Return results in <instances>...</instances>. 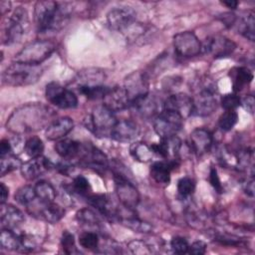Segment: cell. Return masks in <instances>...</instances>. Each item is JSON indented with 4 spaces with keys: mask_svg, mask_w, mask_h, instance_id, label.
I'll return each instance as SVG.
<instances>
[{
    "mask_svg": "<svg viewBox=\"0 0 255 255\" xmlns=\"http://www.w3.org/2000/svg\"><path fill=\"white\" fill-rule=\"evenodd\" d=\"M56 113L42 103H29L15 109L6 122V128L22 134L48 128L55 120Z\"/></svg>",
    "mask_w": 255,
    "mask_h": 255,
    "instance_id": "1",
    "label": "cell"
},
{
    "mask_svg": "<svg viewBox=\"0 0 255 255\" xmlns=\"http://www.w3.org/2000/svg\"><path fill=\"white\" fill-rule=\"evenodd\" d=\"M71 8L67 3L51 0L38 1L34 9V21L39 33L57 32L64 28L70 19Z\"/></svg>",
    "mask_w": 255,
    "mask_h": 255,
    "instance_id": "2",
    "label": "cell"
},
{
    "mask_svg": "<svg viewBox=\"0 0 255 255\" xmlns=\"http://www.w3.org/2000/svg\"><path fill=\"white\" fill-rule=\"evenodd\" d=\"M43 75L40 65L15 62L8 66L1 75L2 84L10 87H23L37 83Z\"/></svg>",
    "mask_w": 255,
    "mask_h": 255,
    "instance_id": "3",
    "label": "cell"
},
{
    "mask_svg": "<svg viewBox=\"0 0 255 255\" xmlns=\"http://www.w3.org/2000/svg\"><path fill=\"white\" fill-rule=\"evenodd\" d=\"M29 24L28 13L25 8L17 7L8 16L3 25L1 40L3 45H12L21 40Z\"/></svg>",
    "mask_w": 255,
    "mask_h": 255,
    "instance_id": "4",
    "label": "cell"
},
{
    "mask_svg": "<svg viewBox=\"0 0 255 255\" xmlns=\"http://www.w3.org/2000/svg\"><path fill=\"white\" fill-rule=\"evenodd\" d=\"M55 49L56 44L51 40H35L19 51L15 55L14 61L30 65H40L54 53Z\"/></svg>",
    "mask_w": 255,
    "mask_h": 255,
    "instance_id": "5",
    "label": "cell"
},
{
    "mask_svg": "<svg viewBox=\"0 0 255 255\" xmlns=\"http://www.w3.org/2000/svg\"><path fill=\"white\" fill-rule=\"evenodd\" d=\"M117 122L114 112L102 105L92 111L88 119L87 128L97 136H108L111 135L112 129Z\"/></svg>",
    "mask_w": 255,
    "mask_h": 255,
    "instance_id": "6",
    "label": "cell"
},
{
    "mask_svg": "<svg viewBox=\"0 0 255 255\" xmlns=\"http://www.w3.org/2000/svg\"><path fill=\"white\" fill-rule=\"evenodd\" d=\"M182 126L183 118L179 114L168 110H163L153 121V129L160 138L176 135Z\"/></svg>",
    "mask_w": 255,
    "mask_h": 255,
    "instance_id": "7",
    "label": "cell"
},
{
    "mask_svg": "<svg viewBox=\"0 0 255 255\" xmlns=\"http://www.w3.org/2000/svg\"><path fill=\"white\" fill-rule=\"evenodd\" d=\"M114 181L117 196L122 205L134 209L139 202V192L135 185L122 172L114 171Z\"/></svg>",
    "mask_w": 255,
    "mask_h": 255,
    "instance_id": "8",
    "label": "cell"
},
{
    "mask_svg": "<svg viewBox=\"0 0 255 255\" xmlns=\"http://www.w3.org/2000/svg\"><path fill=\"white\" fill-rule=\"evenodd\" d=\"M79 164L91 168L99 173L105 172L109 167L107 155L92 143H82L80 153L78 155Z\"/></svg>",
    "mask_w": 255,
    "mask_h": 255,
    "instance_id": "9",
    "label": "cell"
},
{
    "mask_svg": "<svg viewBox=\"0 0 255 255\" xmlns=\"http://www.w3.org/2000/svg\"><path fill=\"white\" fill-rule=\"evenodd\" d=\"M45 95L47 100L60 109H74L78 106V98L71 90L52 82L46 86Z\"/></svg>",
    "mask_w": 255,
    "mask_h": 255,
    "instance_id": "10",
    "label": "cell"
},
{
    "mask_svg": "<svg viewBox=\"0 0 255 255\" xmlns=\"http://www.w3.org/2000/svg\"><path fill=\"white\" fill-rule=\"evenodd\" d=\"M173 47L175 53L183 58L195 57L202 51L201 42L191 31L176 34L173 37Z\"/></svg>",
    "mask_w": 255,
    "mask_h": 255,
    "instance_id": "11",
    "label": "cell"
},
{
    "mask_svg": "<svg viewBox=\"0 0 255 255\" xmlns=\"http://www.w3.org/2000/svg\"><path fill=\"white\" fill-rule=\"evenodd\" d=\"M136 13L130 7H116L107 14V23L114 31H125L135 21Z\"/></svg>",
    "mask_w": 255,
    "mask_h": 255,
    "instance_id": "12",
    "label": "cell"
},
{
    "mask_svg": "<svg viewBox=\"0 0 255 255\" xmlns=\"http://www.w3.org/2000/svg\"><path fill=\"white\" fill-rule=\"evenodd\" d=\"M214 89L203 88L200 92L192 98V115L197 117H207L215 112L217 109V100Z\"/></svg>",
    "mask_w": 255,
    "mask_h": 255,
    "instance_id": "13",
    "label": "cell"
},
{
    "mask_svg": "<svg viewBox=\"0 0 255 255\" xmlns=\"http://www.w3.org/2000/svg\"><path fill=\"white\" fill-rule=\"evenodd\" d=\"M236 49V44L225 36H212L202 45V50L214 58H223L231 55Z\"/></svg>",
    "mask_w": 255,
    "mask_h": 255,
    "instance_id": "14",
    "label": "cell"
},
{
    "mask_svg": "<svg viewBox=\"0 0 255 255\" xmlns=\"http://www.w3.org/2000/svg\"><path fill=\"white\" fill-rule=\"evenodd\" d=\"M130 107L144 119L156 118L163 111V103L149 93L133 101Z\"/></svg>",
    "mask_w": 255,
    "mask_h": 255,
    "instance_id": "15",
    "label": "cell"
},
{
    "mask_svg": "<svg viewBox=\"0 0 255 255\" xmlns=\"http://www.w3.org/2000/svg\"><path fill=\"white\" fill-rule=\"evenodd\" d=\"M124 88L130 100V106L133 101L148 94L147 80L144 74L139 71H134L126 78Z\"/></svg>",
    "mask_w": 255,
    "mask_h": 255,
    "instance_id": "16",
    "label": "cell"
},
{
    "mask_svg": "<svg viewBox=\"0 0 255 255\" xmlns=\"http://www.w3.org/2000/svg\"><path fill=\"white\" fill-rule=\"evenodd\" d=\"M54 163L47 157L41 155L24 162L20 168L22 176L27 180H34L54 167Z\"/></svg>",
    "mask_w": 255,
    "mask_h": 255,
    "instance_id": "17",
    "label": "cell"
},
{
    "mask_svg": "<svg viewBox=\"0 0 255 255\" xmlns=\"http://www.w3.org/2000/svg\"><path fill=\"white\" fill-rule=\"evenodd\" d=\"M192 98L186 94L178 93L167 97L163 102V110L179 114L183 120L192 115Z\"/></svg>",
    "mask_w": 255,
    "mask_h": 255,
    "instance_id": "18",
    "label": "cell"
},
{
    "mask_svg": "<svg viewBox=\"0 0 255 255\" xmlns=\"http://www.w3.org/2000/svg\"><path fill=\"white\" fill-rule=\"evenodd\" d=\"M213 142L211 132L203 128H197L189 134V148L196 155H202L207 152Z\"/></svg>",
    "mask_w": 255,
    "mask_h": 255,
    "instance_id": "19",
    "label": "cell"
},
{
    "mask_svg": "<svg viewBox=\"0 0 255 255\" xmlns=\"http://www.w3.org/2000/svg\"><path fill=\"white\" fill-rule=\"evenodd\" d=\"M104 106L112 112H120L130 107V100L124 87L111 88L103 98Z\"/></svg>",
    "mask_w": 255,
    "mask_h": 255,
    "instance_id": "20",
    "label": "cell"
},
{
    "mask_svg": "<svg viewBox=\"0 0 255 255\" xmlns=\"http://www.w3.org/2000/svg\"><path fill=\"white\" fill-rule=\"evenodd\" d=\"M155 154L161 156L165 160L178 159V154L181 148V140L176 136L160 138V142L151 144Z\"/></svg>",
    "mask_w": 255,
    "mask_h": 255,
    "instance_id": "21",
    "label": "cell"
},
{
    "mask_svg": "<svg viewBox=\"0 0 255 255\" xmlns=\"http://www.w3.org/2000/svg\"><path fill=\"white\" fill-rule=\"evenodd\" d=\"M138 133L139 128L135 122L131 120H123L117 122L110 136L120 142H128L133 140Z\"/></svg>",
    "mask_w": 255,
    "mask_h": 255,
    "instance_id": "22",
    "label": "cell"
},
{
    "mask_svg": "<svg viewBox=\"0 0 255 255\" xmlns=\"http://www.w3.org/2000/svg\"><path fill=\"white\" fill-rule=\"evenodd\" d=\"M25 220L23 212L12 204H1L0 212V222L1 228L14 230L19 225H21Z\"/></svg>",
    "mask_w": 255,
    "mask_h": 255,
    "instance_id": "23",
    "label": "cell"
},
{
    "mask_svg": "<svg viewBox=\"0 0 255 255\" xmlns=\"http://www.w3.org/2000/svg\"><path fill=\"white\" fill-rule=\"evenodd\" d=\"M40 206L31 211L32 215H38L39 218L45 220L48 223H57L59 222L65 215V209L59 204L53 202H40Z\"/></svg>",
    "mask_w": 255,
    "mask_h": 255,
    "instance_id": "24",
    "label": "cell"
},
{
    "mask_svg": "<svg viewBox=\"0 0 255 255\" xmlns=\"http://www.w3.org/2000/svg\"><path fill=\"white\" fill-rule=\"evenodd\" d=\"M177 166V160H159L154 161L149 169L151 178L159 184H168L170 181V172Z\"/></svg>",
    "mask_w": 255,
    "mask_h": 255,
    "instance_id": "25",
    "label": "cell"
},
{
    "mask_svg": "<svg viewBox=\"0 0 255 255\" xmlns=\"http://www.w3.org/2000/svg\"><path fill=\"white\" fill-rule=\"evenodd\" d=\"M74 128V122L69 117H63L55 120L45 131L49 140H59L66 136Z\"/></svg>",
    "mask_w": 255,
    "mask_h": 255,
    "instance_id": "26",
    "label": "cell"
},
{
    "mask_svg": "<svg viewBox=\"0 0 255 255\" xmlns=\"http://www.w3.org/2000/svg\"><path fill=\"white\" fill-rule=\"evenodd\" d=\"M229 77L231 78L232 89L235 94L242 91L253 80L252 72L246 67L232 68L229 72Z\"/></svg>",
    "mask_w": 255,
    "mask_h": 255,
    "instance_id": "27",
    "label": "cell"
},
{
    "mask_svg": "<svg viewBox=\"0 0 255 255\" xmlns=\"http://www.w3.org/2000/svg\"><path fill=\"white\" fill-rule=\"evenodd\" d=\"M82 143L69 138L59 139L54 148L56 152L66 160H72L78 157L81 150Z\"/></svg>",
    "mask_w": 255,
    "mask_h": 255,
    "instance_id": "28",
    "label": "cell"
},
{
    "mask_svg": "<svg viewBox=\"0 0 255 255\" xmlns=\"http://www.w3.org/2000/svg\"><path fill=\"white\" fill-rule=\"evenodd\" d=\"M106 75L102 70L99 69H88L78 74L76 82L79 86H96L104 85Z\"/></svg>",
    "mask_w": 255,
    "mask_h": 255,
    "instance_id": "29",
    "label": "cell"
},
{
    "mask_svg": "<svg viewBox=\"0 0 255 255\" xmlns=\"http://www.w3.org/2000/svg\"><path fill=\"white\" fill-rule=\"evenodd\" d=\"M130 154L131 156L139 162H149L154 156V151L151 147V144H147L143 141H136L130 145Z\"/></svg>",
    "mask_w": 255,
    "mask_h": 255,
    "instance_id": "30",
    "label": "cell"
},
{
    "mask_svg": "<svg viewBox=\"0 0 255 255\" xmlns=\"http://www.w3.org/2000/svg\"><path fill=\"white\" fill-rule=\"evenodd\" d=\"M0 245L3 249L11 251H19L21 241L20 234L12 229L3 228L0 234Z\"/></svg>",
    "mask_w": 255,
    "mask_h": 255,
    "instance_id": "31",
    "label": "cell"
},
{
    "mask_svg": "<svg viewBox=\"0 0 255 255\" xmlns=\"http://www.w3.org/2000/svg\"><path fill=\"white\" fill-rule=\"evenodd\" d=\"M34 188L36 196L40 202H53L55 200L56 190L50 182L40 180L35 184Z\"/></svg>",
    "mask_w": 255,
    "mask_h": 255,
    "instance_id": "32",
    "label": "cell"
},
{
    "mask_svg": "<svg viewBox=\"0 0 255 255\" xmlns=\"http://www.w3.org/2000/svg\"><path fill=\"white\" fill-rule=\"evenodd\" d=\"M79 92L85 96L88 100H99L107 95L110 91V87L105 85H96V86H79Z\"/></svg>",
    "mask_w": 255,
    "mask_h": 255,
    "instance_id": "33",
    "label": "cell"
},
{
    "mask_svg": "<svg viewBox=\"0 0 255 255\" xmlns=\"http://www.w3.org/2000/svg\"><path fill=\"white\" fill-rule=\"evenodd\" d=\"M14 197L19 204L27 207L32 205L35 199L37 198L35 188L34 186H31V185H24L18 188L17 191L15 192Z\"/></svg>",
    "mask_w": 255,
    "mask_h": 255,
    "instance_id": "34",
    "label": "cell"
},
{
    "mask_svg": "<svg viewBox=\"0 0 255 255\" xmlns=\"http://www.w3.org/2000/svg\"><path fill=\"white\" fill-rule=\"evenodd\" d=\"M253 161H254V155L252 149H242L238 151L237 154H235V165L238 167V169L243 171H248L250 169L253 171Z\"/></svg>",
    "mask_w": 255,
    "mask_h": 255,
    "instance_id": "35",
    "label": "cell"
},
{
    "mask_svg": "<svg viewBox=\"0 0 255 255\" xmlns=\"http://www.w3.org/2000/svg\"><path fill=\"white\" fill-rule=\"evenodd\" d=\"M24 151L31 158L41 156L44 151L43 140L38 136H30L24 143Z\"/></svg>",
    "mask_w": 255,
    "mask_h": 255,
    "instance_id": "36",
    "label": "cell"
},
{
    "mask_svg": "<svg viewBox=\"0 0 255 255\" xmlns=\"http://www.w3.org/2000/svg\"><path fill=\"white\" fill-rule=\"evenodd\" d=\"M22 161L14 154H7L5 156L0 157V174L4 176L5 174L21 168Z\"/></svg>",
    "mask_w": 255,
    "mask_h": 255,
    "instance_id": "37",
    "label": "cell"
},
{
    "mask_svg": "<svg viewBox=\"0 0 255 255\" xmlns=\"http://www.w3.org/2000/svg\"><path fill=\"white\" fill-rule=\"evenodd\" d=\"M254 25H255V18L254 13H248L244 18L240 20L239 24V31L240 33L250 41H254L255 33H254Z\"/></svg>",
    "mask_w": 255,
    "mask_h": 255,
    "instance_id": "38",
    "label": "cell"
},
{
    "mask_svg": "<svg viewBox=\"0 0 255 255\" xmlns=\"http://www.w3.org/2000/svg\"><path fill=\"white\" fill-rule=\"evenodd\" d=\"M76 219L81 223L89 226H98L101 221L97 213L90 208H82L76 214Z\"/></svg>",
    "mask_w": 255,
    "mask_h": 255,
    "instance_id": "39",
    "label": "cell"
},
{
    "mask_svg": "<svg viewBox=\"0 0 255 255\" xmlns=\"http://www.w3.org/2000/svg\"><path fill=\"white\" fill-rule=\"evenodd\" d=\"M79 243L85 249L96 251L100 243V237L96 232L85 231L79 236Z\"/></svg>",
    "mask_w": 255,
    "mask_h": 255,
    "instance_id": "40",
    "label": "cell"
},
{
    "mask_svg": "<svg viewBox=\"0 0 255 255\" xmlns=\"http://www.w3.org/2000/svg\"><path fill=\"white\" fill-rule=\"evenodd\" d=\"M238 122V115L235 111H225L218 119V126L224 131L231 130Z\"/></svg>",
    "mask_w": 255,
    "mask_h": 255,
    "instance_id": "41",
    "label": "cell"
},
{
    "mask_svg": "<svg viewBox=\"0 0 255 255\" xmlns=\"http://www.w3.org/2000/svg\"><path fill=\"white\" fill-rule=\"evenodd\" d=\"M195 189V182L188 176L181 177L177 181V192L181 198L189 197Z\"/></svg>",
    "mask_w": 255,
    "mask_h": 255,
    "instance_id": "42",
    "label": "cell"
},
{
    "mask_svg": "<svg viewBox=\"0 0 255 255\" xmlns=\"http://www.w3.org/2000/svg\"><path fill=\"white\" fill-rule=\"evenodd\" d=\"M73 192L82 195V196H87L89 195V192L91 191V185L89 180L83 176V175H78L74 178L73 183L71 185Z\"/></svg>",
    "mask_w": 255,
    "mask_h": 255,
    "instance_id": "43",
    "label": "cell"
},
{
    "mask_svg": "<svg viewBox=\"0 0 255 255\" xmlns=\"http://www.w3.org/2000/svg\"><path fill=\"white\" fill-rule=\"evenodd\" d=\"M128 248L133 254H151L153 253V247L149 243L143 241V240H132L128 243Z\"/></svg>",
    "mask_w": 255,
    "mask_h": 255,
    "instance_id": "44",
    "label": "cell"
},
{
    "mask_svg": "<svg viewBox=\"0 0 255 255\" xmlns=\"http://www.w3.org/2000/svg\"><path fill=\"white\" fill-rule=\"evenodd\" d=\"M61 246L65 253L67 254H73V253H79L77 250L76 244H75V237L74 235L69 231H64L61 238Z\"/></svg>",
    "mask_w": 255,
    "mask_h": 255,
    "instance_id": "45",
    "label": "cell"
},
{
    "mask_svg": "<svg viewBox=\"0 0 255 255\" xmlns=\"http://www.w3.org/2000/svg\"><path fill=\"white\" fill-rule=\"evenodd\" d=\"M240 102L241 99L235 93L226 94L220 100L221 106L225 111H235V109L240 106Z\"/></svg>",
    "mask_w": 255,
    "mask_h": 255,
    "instance_id": "46",
    "label": "cell"
},
{
    "mask_svg": "<svg viewBox=\"0 0 255 255\" xmlns=\"http://www.w3.org/2000/svg\"><path fill=\"white\" fill-rule=\"evenodd\" d=\"M189 244L187 240L180 236H175L170 241V248L176 254H184L188 251Z\"/></svg>",
    "mask_w": 255,
    "mask_h": 255,
    "instance_id": "47",
    "label": "cell"
},
{
    "mask_svg": "<svg viewBox=\"0 0 255 255\" xmlns=\"http://www.w3.org/2000/svg\"><path fill=\"white\" fill-rule=\"evenodd\" d=\"M209 182L211 184V186L214 188V190L218 193H222L223 192V186L221 184L217 169L215 167H211L210 171H209Z\"/></svg>",
    "mask_w": 255,
    "mask_h": 255,
    "instance_id": "48",
    "label": "cell"
},
{
    "mask_svg": "<svg viewBox=\"0 0 255 255\" xmlns=\"http://www.w3.org/2000/svg\"><path fill=\"white\" fill-rule=\"evenodd\" d=\"M205 251H206V244L203 241L198 240V241L193 242L191 245H189L187 253L195 254V255H202L205 253Z\"/></svg>",
    "mask_w": 255,
    "mask_h": 255,
    "instance_id": "49",
    "label": "cell"
},
{
    "mask_svg": "<svg viewBox=\"0 0 255 255\" xmlns=\"http://www.w3.org/2000/svg\"><path fill=\"white\" fill-rule=\"evenodd\" d=\"M254 97L252 95H248L241 100L240 105L244 108V110H246L248 113L252 115L254 113Z\"/></svg>",
    "mask_w": 255,
    "mask_h": 255,
    "instance_id": "50",
    "label": "cell"
},
{
    "mask_svg": "<svg viewBox=\"0 0 255 255\" xmlns=\"http://www.w3.org/2000/svg\"><path fill=\"white\" fill-rule=\"evenodd\" d=\"M12 149H13L12 143L8 139L3 138L0 142V157L5 156L7 154H10Z\"/></svg>",
    "mask_w": 255,
    "mask_h": 255,
    "instance_id": "51",
    "label": "cell"
},
{
    "mask_svg": "<svg viewBox=\"0 0 255 255\" xmlns=\"http://www.w3.org/2000/svg\"><path fill=\"white\" fill-rule=\"evenodd\" d=\"M220 20L223 22L224 25L231 27L236 23V16L233 13H224L222 14V16L220 17Z\"/></svg>",
    "mask_w": 255,
    "mask_h": 255,
    "instance_id": "52",
    "label": "cell"
},
{
    "mask_svg": "<svg viewBox=\"0 0 255 255\" xmlns=\"http://www.w3.org/2000/svg\"><path fill=\"white\" fill-rule=\"evenodd\" d=\"M244 191L249 195L250 197L254 196V178L253 176H250V178H247V180L243 184Z\"/></svg>",
    "mask_w": 255,
    "mask_h": 255,
    "instance_id": "53",
    "label": "cell"
},
{
    "mask_svg": "<svg viewBox=\"0 0 255 255\" xmlns=\"http://www.w3.org/2000/svg\"><path fill=\"white\" fill-rule=\"evenodd\" d=\"M0 186H1V200H0V202H1V204H3V203L6 202L8 196H9V189L4 184V182H1Z\"/></svg>",
    "mask_w": 255,
    "mask_h": 255,
    "instance_id": "54",
    "label": "cell"
},
{
    "mask_svg": "<svg viewBox=\"0 0 255 255\" xmlns=\"http://www.w3.org/2000/svg\"><path fill=\"white\" fill-rule=\"evenodd\" d=\"M0 10H1V15L4 16L6 13H8L11 10V2L2 0L0 2Z\"/></svg>",
    "mask_w": 255,
    "mask_h": 255,
    "instance_id": "55",
    "label": "cell"
},
{
    "mask_svg": "<svg viewBox=\"0 0 255 255\" xmlns=\"http://www.w3.org/2000/svg\"><path fill=\"white\" fill-rule=\"evenodd\" d=\"M221 4H223L224 6H226L229 9H235L238 5L237 1H233V0H228V1H222Z\"/></svg>",
    "mask_w": 255,
    "mask_h": 255,
    "instance_id": "56",
    "label": "cell"
}]
</instances>
